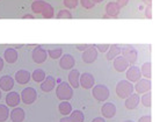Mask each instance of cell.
Masks as SVG:
<instances>
[{"instance_id": "cell-1", "label": "cell", "mask_w": 160, "mask_h": 122, "mask_svg": "<svg viewBox=\"0 0 160 122\" xmlns=\"http://www.w3.org/2000/svg\"><path fill=\"white\" fill-rule=\"evenodd\" d=\"M56 97L60 101H68L73 98V89L68 83H60L56 87Z\"/></svg>"}, {"instance_id": "cell-2", "label": "cell", "mask_w": 160, "mask_h": 122, "mask_svg": "<svg viewBox=\"0 0 160 122\" xmlns=\"http://www.w3.org/2000/svg\"><path fill=\"white\" fill-rule=\"evenodd\" d=\"M115 91H116L117 97L120 99H127L130 94L133 93L135 89H133V85L131 83L125 79V80H120L117 83Z\"/></svg>"}, {"instance_id": "cell-3", "label": "cell", "mask_w": 160, "mask_h": 122, "mask_svg": "<svg viewBox=\"0 0 160 122\" xmlns=\"http://www.w3.org/2000/svg\"><path fill=\"white\" fill-rule=\"evenodd\" d=\"M92 94H93V98L95 99L96 101L104 102L108 100L110 92H109V89L106 85L98 84V85H94L92 87Z\"/></svg>"}, {"instance_id": "cell-4", "label": "cell", "mask_w": 160, "mask_h": 122, "mask_svg": "<svg viewBox=\"0 0 160 122\" xmlns=\"http://www.w3.org/2000/svg\"><path fill=\"white\" fill-rule=\"evenodd\" d=\"M37 91L34 87H26L22 89V92L20 94L21 101L23 102L24 105H32L37 100Z\"/></svg>"}, {"instance_id": "cell-5", "label": "cell", "mask_w": 160, "mask_h": 122, "mask_svg": "<svg viewBox=\"0 0 160 122\" xmlns=\"http://www.w3.org/2000/svg\"><path fill=\"white\" fill-rule=\"evenodd\" d=\"M121 55L128 61L129 64H136L138 59V51L131 45H125L123 48H121Z\"/></svg>"}, {"instance_id": "cell-6", "label": "cell", "mask_w": 160, "mask_h": 122, "mask_svg": "<svg viewBox=\"0 0 160 122\" xmlns=\"http://www.w3.org/2000/svg\"><path fill=\"white\" fill-rule=\"evenodd\" d=\"M94 85H95V78H94L92 73L84 72L82 74L80 73L79 86H81L85 89H91Z\"/></svg>"}, {"instance_id": "cell-7", "label": "cell", "mask_w": 160, "mask_h": 122, "mask_svg": "<svg viewBox=\"0 0 160 122\" xmlns=\"http://www.w3.org/2000/svg\"><path fill=\"white\" fill-rule=\"evenodd\" d=\"M151 87H152V83L150 79H142L140 78L139 80L136 81V85L133 86V89L136 91L137 94H144L148 91H151Z\"/></svg>"}, {"instance_id": "cell-8", "label": "cell", "mask_w": 160, "mask_h": 122, "mask_svg": "<svg viewBox=\"0 0 160 122\" xmlns=\"http://www.w3.org/2000/svg\"><path fill=\"white\" fill-rule=\"evenodd\" d=\"M82 61L85 63H87V64H92L93 62L96 61V58H98V50L94 45H89L86 50H84V53H82Z\"/></svg>"}, {"instance_id": "cell-9", "label": "cell", "mask_w": 160, "mask_h": 122, "mask_svg": "<svg viewBox=\"0 0 160 122\" xmlns=\"http://www.w3.org/2000/svg\"><path fill=\"white\" fill-rule=\"evenodd\" d=\"M76 65V59L71 53L62 55L59 58V66L63 70H71Z\"/></svg>"}, {"instance_id": "cell-10", "label": "cell", "mask_w": 160, "mask_h": 122, "mask_svg": "<svg viewBox=\"0 0 160 122\" xmlns=\"http://www.w3.org/2000/svg\"><path fill=\"white\" fill-rule=\"evenodd\" d=\"M127 80L130 83H136L142 78V73H140V69L136 65H132L130 68L127 69Z\"/></svg>"}, {"instance_id": "cell-11", "label": "cell", "mask_w": 160, "mask_h": 122, "mask_svg": "<svg viewBox=\"0 0 160 122\" xmlns=\"http://www.w3.org/2000/svg\"><path fill=\"white\" fill-rule=\"evenodd\" d=\"M101 114H102V116L106 119H112L115 116V114H116V106L114 105L112 102H106L102 105L101 107Z\"/></svg>"}, {"instance_id": "cell-12", "label": "cell", "mask_w": 160, "mask_h": 122, "mask_svg": "<svg viewBox=\"0 0 160 122\" xmlns=\"http://www.w3.org/2000/svg\"><path fill=\"white\" fill-rule=\"evenodd\" d=\"M32 61L35 62L36 64H42L44 62L47 61V58H48V53H47V50H44L43 48H38L34 49L32 50Z\"/></svg>"}, {"instance_id": "cell-13", "label": "cell", "mask_w": 160, "mask_h": 122, "mask_svg": "<svg viewBox=\"0 0 160 122\" xmlns=\"http://www.w3.org/2000/svg\"><path fill=\"white\" fill-rule=\"evenodd\" d=\"M124 100H125L124 106H125V108H127V109H129V110L136 109L137 107H138V105H139V102H140V97H139V94L132 93V94H130L127 99H124Z\"/></svg>"}, {"instance_id": "cell-14", "label": "cell", "mask_w": 160, "mask_h": 122, "mask_svg": "<svg viewBox=\"0 0 160 122\" xmlns=\"http://www.w3.org/2000/svg\"><path fill=\"white\" fill-rule=\"evenodd\" d=\"M9 118L12 122H23L24 118H26V113L22 108L16 106V107H13V109L9 112Z\"/></svg>"}, {"instance_id": "cell-15", "label": "cell", "mask_w": 160, "mask_h": 122, "mask_svg": "<svg viewBox=\"0 0 160 122\" xmlns=\"http://www.w3.org/2000/svg\"><path fill=\"white\" fill-rule=\"evenodd\" d=\"M55 86H56V79L52 76H47V77L44 78V80L41 83V89L43 92H45V93L53 91Z\"/></svg>"}, {"instance_id": "cell-16", "label": "cell", "mask_w": 160, "mask_h": 122, "mask_svg": "<svg viewBox=\"0 0 160 122\" xmlns=\"http://www.w3.org/2000/svg\"><path fill=\"white\" fill-rule=\"evenodd\" d=\"M112 61H114V69L116 70L117 72H124V71H127V69L129 68L128 61H127L123 56L115 57Z\"/></svg>"}, {"instance_id": "cell-17", "label": "cell", "mask_w": 160, "mask_h": 122, "mask_svg": "<svg viewBox=\"0 0 160 122\" xmlns=\"http://www.w3.org/2000/svg\"><path fill=\"white\" fill-rule=\"evenodd\" d=\"M21 102V98L20 94L15 92V91H12V92H8L7 95H6V105L8 107H16Z\"/></svg>"}, {"instance_id": "cell-18", "label": "cell", "mask_w": 160, "mask_h": 122, "mask_svg": "<svg viewBox=\"0 0 160 122\" xmlns=\"http://www.w3.org/2000/svg\"><path fill=\"white\" fill-rule=\"evenodd\" d=\"M14 87V79L11 76H2L0 78V89L9 92Z\"/></svg>"}, {"instance_id": "cell-19", "label": "cell", "mask_w": 160, "mask_h": 122, "mask_svg": "<svg viewBox=\"0 0 160 122\" xmlns=\"http://www.w3.org/2000/svg\"><path fill=\"white\" fill-rule=\"evenodd\" d=\"M30 73L27 71V70H19V71H16L15 73V80L18 84H20V85H26V84H28L29 80H30Z\"/></svg>"}, {"instance_id": "cell-20", "label": "cell", "mask_w": 160, "mask_h": 122, "mask_svg": "<svg viewBox=\"0 0 160 122\" xmlns=\"http://www.w3.org/2000/svg\"><path fill=\"white\" fill-rule=\"evenodd\" d=\"M4 59L9 64H14L19 59V53L14 48H8L5 50L4 53Z\"/></svg>"}, {"instance_id": "cell-21", "label": "cell", "mask_w": 160, "mask_h": 122, "mask_svg": "<svg viewBox=\"0 0 160 122\" xmlns=\"http://www.w3.org/2000/svg\"><path fill=\"white\" fill-rule=\"evenodd\" d=\"M79 78H80V72L76 69H71L70 73H68V84L72 89H78L79 87Z\"/></svg>"}, {"instance_id": "cell-22", "label": "cell", "mask_w": 160, "mask_h": 122, "mask_svg": "<svg viewBox=\"0 0 160 122\" xmlns=\"http://www.w3.org/2000/svg\"><path fill=\"white\" fill-rule=\"evenodd\" d=\"M120 12L121 7L116 3H114V1L108 3L107 6H106V15H108L109 18H116V16H118Z\"/></svg>"}, {"instance_id": "cell-23", "label": "cell", "mask_w": 160, "mask_h": 122, "mask_svg": "<svg viewBox=\"0 0 160 122\" xmlns=\"http://www.w3.org/2000/svg\"><path fill=\"white\" fill-rule=\"evenodd\" d=\"M121 55V47L118 44H112L109 45V49L107 50V56L106 58L108 61H112L115 57Z\"/></svg>"}, {"instance_id": "cell-24", "label": "cell", "mask_w": 160, "mask_h": 122, "mask_svg": "<svg viewBox=\"0 0 160 122\" xmlns=\"http://www.w3.org/2000/svg\"><path fill=\"white\" fill-rule=\"evenodd\" d=\"M58 110H59V113L62 114V115H64V116H68L70 113L72 112V105H71L68 101L60 102L59 106H58Z\"/></svg>"}, {"instance_id": "cell-25", "label": "cell", "mask_w": 160, "mask_h": 122, "mask_svg": "<svg viewBox=\"0 0 160 122\" xmlns=\"http://www.w3.org/2000/svg\"><path fill=\"white\" fill-rule=\"evenodd\" d=\"M151 62H146L144 64L142 65V69H140V73L142 76L146 79H151L152 77V69H151Z\"/></svg>"}, {"instance_id": "cell-26", "label": "cell", "mask_w": 160, "mask_h": 122, "mask_svg": "<svg viewBox=\"0 0 160 122\" xmlns=\"http://www.w3.org/2000/svg\"><path fill=\"white\" fill-rule=\"evenodd\" d=\"M30 77L32 78V80L35 81V83H42L47 76H45V71L44 70L36 69L32 73H30Z\"/></svg>"}, {"instance_id": "cell-27", "label": "cell", "mask_w": 160, "mask_h": 122, "mask_svg": "<svg viewBox=\"0 0 160 122\" xmlns=\"http://www.w3.org/2000/svg\"><path fill=\"white\" fill-rule=\"evenodd\" d=\"M41 14L43 15L44 19H52L53 15H55L53 7H52L50 4L45 3V5H44V7H43V9H42V13H41Z\"/></svg>"}, {"instance_id": "cell-28", "label": "cell", "mask_w": 160, "mask_h": 122, "mask_svg": "<svg viewBox=\"0 0 160 122\" xmlns=\"http://www.w3.org/2000/svg\"><path fill=\"white\" fill-rule=\"evenodd\" d=\"M70 119L72 120V122H84L85 114L79 109L72 110V112L70 113Z\"/></svg>"}, {"instance_id": "cell-29", "label": "cell", "mask_w": 160, "mask_h": 122, "mask_svg": "<svg viewBox=\"0 0 160 122\" xmlns=\"http://www.w3.org/2000/svg\"><path fill=\"white\" fill-rule=\"evenodd\" d=\"M44 5H45V1H43V0H35V1H32V13L41 14V13H42V9H43V7H44Z\"/></svg>"}, {"instance_id": "cell-30", "label": "cell", "mask_w": 160, "mask_h": 122, "mask_svg": "<svg viewBox=\"0 0 160 122\" xmlns=\"http://www.w3.org/2000/svg\"><path fill=\"white\" fill-rule=\"evenodd\" d=\"M47 53H48V57H51L52 59H58L63 55V49L62 48L49 49Z\"/></svg>"}, {"instance_id": "cell-31", "label": "cell", "mask_w": 160, "mask_h": 122, "mask_svg": "<svg viewBox=\"0 0 160 122\" xmlns=\"http://www.w3.org/2000/svg\"><path fill=\"white\" fill-rule=\"evenodd\" d=\"M151 99H152V94L148 91V92L143 94V97L140 98V102L143 104L144 107H151V105H152V100Z\"/></svg>"}, {"instance_id": "cell-32", "label": "cell", "mask_w": 160, "mask_h": 122, "mask_svg": "<svg viewBox=\"0 0 160 122\" xmlns=\"http://www.w3.org/2000/svg\"><path fill=\"white\" fill-rule=\"evenodd\" d=\"M9 116V109L7 105H0V122H5Z\"/></svg>"}, {"instance_id": "cell-33", "label": "cell", "mask_w": 160, "mask_h": 122, "mask_svg": "<svg viewBox=\"0 0 160 122\" xmlns=\"http://www.w3.org/2000/svg\"><path fill=\"white\" fill-rule=\"evenodd\" d=\"M57 19H72V13L68 9H60L56 15Z\"/></svg>"}, {"instance_id": "cell-34", "label": "cell", "mask_w": 160, "mask_h": 122, "mask_svg": "<svg viewBox=\"0 0 160 122\" xmlns=\"http://www.w3.org/2000/svg\"><path fill=\"white\" fill-rule=\"evenodd\" d=\"M63 4L68 9H73V8H76L78 6L79 0H63Z\"/></svg>"}, {"instance_id": "cell-35", "label": "cell", "mask_w": 160, "mask_h": 122, "mask_svg": "<svg viewBox=\"0 0 160 122\" xmlns=\"http://www.w3.org/2000/svg\"><path fill=\"white\" fill-rule=\"evenodd\" d=\"M81 6L86 9H92L94 6H95V3L93 1V0H79Z\"/></svg>"}, {"instance_id": "cell-36", "label": "cell", "mask_w": 160, "mask_h": 122, "mask_svg": "<svg viewBox=\"0 0 160 122\" xmlns=\"http://www.w3.org/2000/svg\"><path fill=\"white\" fill-rule=\"evenodd\" d=\"M109 45L110 44H95L94 47H95L96 50L100 51V53H107V50L109 49Z\"/></svg>"}, {"instance_id": "cell-37", "label": "cell", "mask_w": 160, "mask_h": 122, "mask_svg": "<svg viewBox=\"0 0 160 122\" xmlns=\"http://www.w3.org/2000/svg\"><path fill=\"white\" fill-rule=\"evenodd\" d=\"M145 16L148 18V20L152 19V6H146V8H145Z\"/></svg>"}, {"instance_id": "cell-38", "label": "cell", "mask_w": 160, "mask_h": 122, "mask_svg": "<svg viewBox=\"0 0 160 122\" xmlns=\"http://www.w3.org/2000/svg\"><path fill=\"white\" fill-rule=\"evenodd\" d=\"M138 122H152V118H151V115H143L139 118Z\"/></svg>"}, {"instance_id": "cell-39", "label": "cell", "mask_w": 160, "mask_h": 122, "mask_svg": "<svg viewBox=\"0 0 160 122\" xmlns=\"http://www.w3.org/2000/svg\"><path fill=\"white\" fill-rule=\"evenodd\" d=\"M89 45H91V44H77L76 48L78 49V50H80V51H84V50H86Z\"/></svg>"}, {"instance_id": "cell-40", "label": "cell", "mask_w": 160, "mask_h": 122, "mask_svg": "<svg viewBox=\"0 0 160 122\" xmlns=\"http://www.w3.org/2000/svg\"><path fill=\"white\" fill-rule=\"evenodd\" d=\"M129 3V0H117L116 4L120 6V7H124V6H127Z\"/></svg>"}, {"instance_id": "cell-41", "label": "cell", "mask_w": 160, "mask_h": 122, "mask_svg": "<svg viewBox=\"0 0 160 122\" xmlns=\"http://www.w3.org/2000/svg\"><path fill=\"white\" fill-rule=\"evenodd\" d=\"M92 122H106V120H104V118L98 116V118H94V119H93Z\"/></svg>"}, {"instance_id": "cell-42", "label": "cell", "mask_w": 160, "mask_h": 122, "mask_svg": "<svg viewBox=\"0 0 160 122\" xmlns=\"http://www.w3.org/2000/svg\"><path fill=\"white\" fill-rule=\"evenodd\" d=\"M59 122H72V120L70 119V116H64L59 120Z\"/></svg>"}, {"instance_id": "cell-43", "label": "cell", "mask_w": 160, "mask_h": 122, "mask_svg": "<svg viewBox=\"0 0 160 122\" xmlns=\"http://www.w3.org/2000/svg\"><path fill=\"white\" fill-rule=\"evenodd\" d=\"M22 19H35V16L32 15V14H24L22 16Z\"/></svg>"}, {"instance_id": "cell-44", "label": "cell", "mask_w": 160, "mask_h": 122, "mask_svg": "<svg viewBox=\"0 0 160 122\" xmlns=\"http://www.w3.org/2000/svg\"><path fill=\"white\" fill-rule=\"evenodd\" d=\"M143 3H144L146 6H152V0H143Z\"/></svg>"}, {"instance_id": "cell-45", "label": "cell", "mask_w": 160, "mask_h": 122, "mask_svg": "<svg viewBox=\"0 0 160 122\" xmlns=\"http://www.w3.org/2000/svg\"><path fill=\"white\" fill-rule=\"evenodd\" d=\"M2 69H4V59L0 57V71H2Z\"/></svg>"}, {"instance_id": "cell-46", "label": "cell", "mask_w": 160, "mask_h": 122, "mask_svg": "<svg viewBox=\"0 0 160 122\" xmlns=\"http://www.w3.org/2000/svg\"><path fill=\"white\" fill-rule=\"evenodd\" d=\"M95 4H100V3H102V1H104V0H93Z\"/></svg>"}, {"instance_id": "cell-47", "label": "cell", "mask_w": 160, "mask_h": 122, "mask_svg": "<svg viewBox=\"0 0 160 122\" xmlns=\"http://www.w3.org/2000/svg\"><path fill=\"white\" fill-rule=\"evenodd\" d=\"M123 122H133V121H131V120H125V121H123Z\"/></svg>"}, {"instance_id": "cell-48", "label": "cell", "mask_w": 160, "mask_h": 122, "mask_svg": "<svg viewBox=\"0 0 160 122\" xmlns=\"http://www.w3.org/2000/svg\"><path fill=\"white\" fill-rule=\"evenodd\" d=\"M1 95H2V94H1V89H0V100H1Z\"/></svg>"}]
</instances>
